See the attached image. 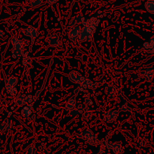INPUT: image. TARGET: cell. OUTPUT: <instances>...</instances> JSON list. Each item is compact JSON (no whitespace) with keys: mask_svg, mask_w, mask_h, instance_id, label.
<instances>
[{"mask_svg":"<svg viewBox=\"0 0 154 154\" xmlns=\"http://www.w3.org/2000/svg\"><path fill=\"white\" fill-rule=\"evenodd\" d=\"M99 23V20L96 17H92L87 20L84 21V28L81 29L79 35V41L83 42H90L93 38V33L96 32V27Z\"/></svg>","mask_w":154,"mask_h":154,"instance_id":"cell-1","label":"cell"},{"mask_svg":"<svg viewBox=\"0 0 154 154\" xmlns=\"http://www.w3.org/2000/svg\"><path fill=\"white\" fill-rule=\"evenodd\" d=\"M79 138H82L84 141H86L87 144L92 146H96L100 144L99 138L96 136V134L90 129L84 130L79 135Z\"/></svg>","mask_w":154,"mask_h":154,"instance_id":"cell-2","label":"cell"},{"mask_svg":"<svg viewBox=\"0 0 154 154\" xmlns=\"http://www.w3.org/2000/svg\"><path fill=\"white\" fill-rule=\"evenodd\" d=\"M35 100V97L32 95H17L14 98V104L17 106H23L26 104H29Z\"/></svg>","mask_w":154,"mask_h":154,"instance_id":"cell-3","label":"cell"},{"mask_svg":"<svg viewBox=\"0 0 154 154\" xmlns=\"http://www.w3.org/2000/svg\"><path fill=\"white\" fill-rule=\"evenodd\" d=\"M105 147L108 150H111V151L115 154H123V148L121 145V143L116 141V142H105Z\"/></svg>","mask_w":154,"mask_h":154,"instance_id":"cell-4","label":"cell"},{"mask_svg":"<svg viewBox=\"0 0 154 154\" xmlns=\"http://www.w3.org/2000/svg\"><path fill=\"white\" fill-rule=\"evenodd\" d=\"M119 116V111L117 110H112L108 111L104 114V120L107 123H113L117 120Z\"/></svg>","mask_w":154,"mask_h":154,"instance_id":"cell-5","label":"cell"},{"mask_svg":"<svg viewBox=\"0 0 154 154\" xmlns=\"http://www.w3.org/2000/svg\"><path fill=\"white\" fill-rule=\"evenodd\" d=\"M48 42L51 47L57 48L59 46L60 42V37L57 33H52L48 36Z\"/></svg>","mask_w":154,"mask_h":154,"instance_id":"cell-6","label":"cell"},{"mask_svg":"<svg viewBox=\"0 0 154 154\" xmlns=\"http://www.w3.org/2000/svg\"><path fill=\"white\" fill-rule=\"evenodd\" d=\"M23 33L26 36H28V37L31 38L32 40H34L38 36V32L36 29L35 27L32 26H28L26 29H24Z\"/></svg>","mask_w":154,"mask_h":154,"instance_id":"cell-7","label":"cell"},{"mask_svg":"<svg viewBox=\"0 0 154 154\" xmlns=\"http://www.w3.org/2000/svg\"><path fill=\"white\" fill-rule=\"evenodd\" d=\"M69 78L72 82L75 83V84H81L82 81L84 77L79 73V72H76V71H72L69 74Z\"/></svg>","mask_w":154,"mask_h":154,"instance_id":"cell-8","label":"cell"},{"mask_svg":"<svg viewBox=\"0 0 154 154\" xmlns=\"http://www.w3.org/2000/svg\"><path fill=\"white\" fill-rule=\"evenodd\" d=\"M81 29L79 26H74L72 29L69 31L68 36H69V38L70 39L72 42H75V41L78 40V38H79V35L81 33Z\"/></svg>","mask_w":154,"mask_h":154,"instance_id":"cell-9","label":"cell"},{"mask_svg":"<svg viewBox=\"0 0 154 154\" xmlns=\"http://www.w3.org/2000/svg\"><path fill=\"white\" fill-rule=\"evenodd\" d=\"M84 21V17L83 16L82 14H78L77 16L74 17L71 21L69 22V27H74V26H76L78 24L81 23Z\"/></svg>","mask_w":154,"mask_h":154,"instance_id":"cell-10","label":"cell"},{"mask_svg":"<svg viewBox=\"0 0 154 154\" xmlns=\"http://www.w3.org/2000/svg\"><path fill=\"white\" fill-rule=\"evenodd\" d=\"M81 87L82 89H94L95 88V84L92 82L90 80H89L88 78H83L82 81L80 84Z\"/></svg>","mask_w":154,"mask_h":154,"instance_id":"cell-11","label":"cell"},{"mask_svg":"<svg viewBox=\"0 0 154 154\" xmlns=\"http://www.w3.org/2000/svg\"><path fill=\"white\" fill-rule=\"evenodd\" d=\"M32 111V103L29 104L28 105H26L25 107L22 108V110H21V115L23 117H25V118H28L31 115Z\"/></svg>","mask_w":154,"mask_h":154,"instance_id":"cell-12","label":"cell"},{"mask_svg":"<svg viewBox=\"0 0 154 154\" xmlns=\"http://www.w3.org/2000/svg\"><path fill=\"white\" fill-rule=\"evenodd\" d=\"M75 106H76V99H75V97L73 96L67 101L66 106H65V109L68 111H70L73 110L75 108Z\"/></svg>","mask_w":154,"mask_h":154,"instance_id":"cell-13","label":"cell"},{"mask_svg":"<svg viewBox=\"0 0 154 154\" xmlns=\"http://www.w3.org/2000/svg\"><path fill=\"white\" fill-rule=\"evenodd\" d=\"M24 40H21V39L18 38L14 37L11 39V44L13 48H23L24 47Z\"/></svg>","mask_w":154,"mask_h":154,"instance_id":"cell-14","label":"cell"},{"mask_svg":"<svg viewBox=\"0 0 154 154\" xmlns=\"http://www.w3.org/2000/svg\"><path fill=\"white\" fill-rule=\"evenodd\" d=\"M117 87L112 84H109L105 87V93L108 95V96H114L117 93Z\"/></svg>","mask_w":154,"mask_h":154,"instance_id":"cell-15","label":"cell"},{"mask_svg":"<svg viewBox=\"0 0 154 154\" xmlns=\"http://www.w3.org/2000/svg\"><path fill=\"white\" fill-rule=\"evenodd\" d=\"M22 57H23L22 63H23V66L25 68L29 67V66L32 64V60H31V58H30L29 54V52L23 53Z\"/></svg>","mask_w":154,"mask_h":154,"instance_id":"cell-16","label":"cell"},{"mask_svg":"<svg viewBox=\"0 0 154 154\" xmlns=\"http://www.w3.org/2000/svg\"><path fill=\"white\" fill-rule=\"evenodd\" d=\"M11 128V121L10 120H6L3 122L2 124H0V132H7Z\"/></svg>","mask_w":154,"mask_h":154,"instance_id":"cell-17","label":"cell"},{"mask_svg":"<svg viewBox=\"0 0 154 154\" xmlns=\"http://www.w3.org/2000/svg\"><path fill=\"white\" fill-rule=\"evenodd\" d=\"M142 75L144 78H146V79L148 80V81H150V80L153 79L154 70L152 68H149V69H147L146 70H144V72H142Z\"/></svg>","mask_w":154,"mask_h":154,"instance_id":"cell-18","label":"cell"},{"mask_svg":"<svg viewBox=\"0 0 154 154\" xmlns=\"http://www.w3.org/2000/svg\"><path fill=\"white\" fill-rule=\"evenodd\" d=\"M12 57L15 59L20 58L22 57L23 54V48H12Z\"/></svg>","mask_w":154,"mask_h":154,"instance_id":"cell-19","label":"cell"},{"mask_svg":"<svg viewBox=\"0 0 154 154\" xmlns=\"http://www.w3.org/2000/svg\"><path fill=\"white\" fill-rule=\"evenodd\" d=\"M5 90L7 93L11 96H16L17 94V88L15 87H13V86H10L8 84H5Z\"/></svg>","mask_w":154,"mask_h":154,"instance_id":"cell-20","label":"cell"},{"mask_svg":"<svg viewBox=\"0 0 154 154\" xmlns=\"http://www.w3.org/2000/svg\"><path fill=\"white\" fill-rule=\"evenodd\" d=\"M143 48L145 51H147V53H150V54H153L154 53V43L148 42H146L143 45Z\"/></svg>","mask_w":154,"mask_h":154,"instance_id":"cell-21","label":"cell"},{"mask_svg":"<svg viewBox=\"0 0 154 154\" xmlns=\"http://www.w3.org/2000/svg\"><path fill=\"white\" fill-rule=\"evenodd\" d=\"M83 111H84V108H81V105H79V106L78 107L75 106V108H74L73 110L69 111L70 113L69 114V115L70 116V117H75V116L78 115V114H81V113H83Z\"/></svg>","mask_w":154,"mask_h":154,"instance_id":"cell-22","label":"cell"},{"mask_svg":"<svg viewBox=\"0 0 154 154\" xmlns=\"http://www.w3.org/2000/svg\"><path fill=\"white\" fill-rule=\"evenodd\" d=\"M145 8L147 11L154 14V0H148L146 2Z\"/></svg>","mask_w":154,"mask_h":154,"instance_id":"cell-23","label":"cell"},{"mask_svg":"<svg viewBox=\"0 0 154 154\" xmlns=\"http://www.w3.org/2000/svg\"><path fill=\"white\" fill-rule=\"evenodd\" d=\"M17 82H18V80L17 78H16V77H14V76H11L10 77V78H8V79L6 81V84H8V85L10 86H13V87H15V86L17 84Z\"/></svg>","mask_w":154,"mask_h":154,"instance_id":"cell-24","label":"cell"},{"mask_svg":"<svg viewBox=\"0 0 154 154\" xmlns=\"http://www.w3.org/2000/svg\"><path fill=\"white\" fill-rule=\"evenodd\" d=\"M93 117V113L91 111L88 109H86L85 111L83 112V118L86 120H89L92 118Z\"/></svg>","mask_w":154,"mask_h":154,"instance_id":"cell-25","label":"cell"},{"mask_svg":"<svg viewBox=\"0 0 154 154\" xmlns=\"http://www.w3.org/2000/svg\"><path fill=\"white\" fill-rule=\"evenodd\" d=\"M43 2L42 0H32L29 3V5L32 8H38L42 5Z\"/></svg>","mask_w":154,"mask_h":154,"instance_id":"cell-26","label":"cell"},{"mask_svg":"<svg viewBox=\"0 0 154 154\" xmlns=\"http://www.w3.org/2000/svg\"><path fill=\"white\" fill-rule=\"evenodd\" d=\"M26 154H35V149L32 145H30L27 147Z\"/></svg>","mask_w":154,"mask_h":154,"instance_id":"cell-27","label":"cell"},{"mask_svg":"<svg viewBox=\"0 0 154 154\" xmlns=\"http://www.w3.org/2000/svg\"><path fill=\"white\" fill-rule=\"evenodd\" d=\"M121 111H125V112H129V111H132V109H131V108L129 106V105L125 104V105H123V106H122Z\"/></svg>","mask_w":154,"mask_h":154,"instance_id":"cell-28","label":"cell"},{"mask_svg":"<svg viewBox=\"0 0 154 154\" xmlns=\"http://www.w3.org/2000/svg\"><path fill=\"white\" fill-rule=\"evenodd\" d=\"M59 0H47V3L48 5H54L55 3H57Z\"/></svg>","mask_w":154,"mask_h":154,"instance_id":"cell-29","label":"cell"},{"mask_svg":"<svg viewBox=\"0 0 154 154\" xmlns=\"http://www.w3.org/2000/svg\"><path fill=\"white\" fill-rule=\"evenodd\" d=\"M90 98L89 97H87V96H86L85 97V103L87 104V105H90V104H92V102H90Z\"/></svg>","mask_w":154,"mask_h":154,"instance_id":"cell-30","label":"cell"},{"mask_svg":"<svg viewBox=\"0 0 154 154\" xmlns=\"http://www.w3.org/2000/svg\"><path fill=\"white\" fill-rule=\"evenodd\" d=\"M3 35H4V33H3V32L2 31V30H0V38H1L2 37Z\"/></svg>","mask_w":154,"mask_h":154,"instance_id":"cell-31","label":"cell"},{"mask_svg":"<svg viewBox=\"0 0 154 154\" xmlns=\"http://www.w3.org/2000/svg\"><path fill=\"white\" fill-rule=\"evenodd\" d=\"M150 42H152V43H154V36H153V37L150 39Z\"/></svg>","mask_w":154,"mask_h":154,"instance_id":"cell-32","label":"cell"},{"mask_svg":"<svg viewBox=\"0 0 154 154\" xmlns=\"http://www.w3.org/2000/svg\"><path fill=\"white\" fill-rule=\"evenodd\" d=\"M72 1H74V2H78V1H79V0H72Z\"/></svg>","mask_w":154,"mask_h":154,"instance_id":"cell-33","label":"cell"}]
</instances>
